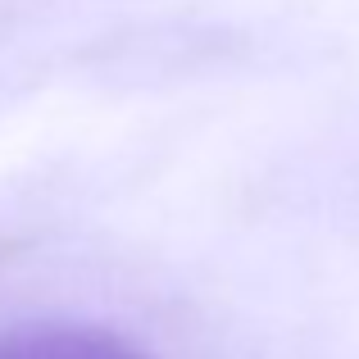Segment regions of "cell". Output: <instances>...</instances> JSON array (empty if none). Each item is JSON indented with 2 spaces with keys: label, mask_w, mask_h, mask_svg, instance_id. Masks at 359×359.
I'll return each mask as SVG.
<instances>
[{
  "label": "cell",
  "mask_w": 359,
  "mask_h": 359,
  "mask_svg": "<svg viewBox=\"0 0 359 359\" xmlns=\"http://www.w3.org/2000/svg\"><path fill=\"white\" fill-rule=\"evenodd\" d=\"M0 359H146L105 327H23L0 337Z\"/></svg>",
  "instance_id": "1"
}]
</instances>
